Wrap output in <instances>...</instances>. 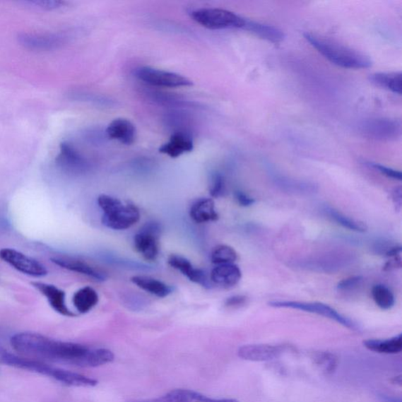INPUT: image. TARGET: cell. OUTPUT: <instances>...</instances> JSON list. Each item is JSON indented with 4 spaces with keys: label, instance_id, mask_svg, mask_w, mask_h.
Masks as SVG:
<instances>
[{
    "label": "cell",
    "instance_id": "cell-1",
    "mask_svg": "<svg viewBox=\"0 0 402 402\" xmlns=\"http://www.w3.org/2000/svg\"><path fill=\"white\" fill-rule=\"evenodd\" d=\"M13 350L20 356L37 361L64 363L86 367L90 349L85 345L54 340L35 333H20L11 338Z\"/></svg>",
    "mask_w": 402,
    "mask_h": 402
},
{
    "label": "cell",
    "instance_id": "cell-2",
    "mask_svg": "<svg viewBox=\"0 0 402 402\" xmlns=\"http://www.w3.org/2000/svg\"><path fill=\"white\" fill-rule=\"evenodd\" d=\"M305 38L324 59L333 64L345 69H361L372 66L369 56L338 42L306 32Z\"/></svg>",
    "mask_w": 402,
    "mask_h": 402
},
{
    "label": "cell",
    "instance_id": "cell-3",
    "mask_svg": "<svg viewBox=\"0 0 402 402\" xmlns=\"http://www.w3.org/2000/svg\"><path fill=\"white\" fill-rule=\"evenodd\" d=\"M97 203L102 211V223L109 229H129L140 220L139 209L131 203H124L117 197L102 194L98 196Z\"/></svg>",
    "mask_w": 402,
    "mask_h": 402
},
{
    "label": "cell",
    "instance_id": "cell-4",
    "mask_svg": "<svg viewBox=\"0 0 402 402\" xmlns=\"http://www.w3.org/2000/svg\"><path fill=\"white\" fill-rule=\"evenodd\" d=\"M196 23L211 30L244 29L246 18L218 8H200L189 13Z\"/></svg>",
    "mask_w": 402,
    "mask_h": 402
},
{
    "label": "cell",
    "instance_id": "cell-5",
    "mask_svg": "<svg viewBox=\"0 0 402 402\" xmlns=\"http://www.w3.org/2000/svg\"><path fill=\"white\" fill-rule=\"evenodd\" d=\"M269 305L276 308H290L294 309L302 310V312L315 314L320 315L330 320L336 321L342 324L343 326L347 327L352 330L357 329V324L348 319L338 313L337 310L329 305H324L321 302H307L298 301H271Z\"/></svg>",
    "mask_w": 402,
    "mask_h": 402
},
{
    "label": "cell",
    "instance_id": "cell-6",
    "mask_svg": "<svg viewBox=\"0 0 402 402\" xmlns=\"http://www.w3.org/2000/svg\"><path fill=\"white\" fill-rule=\"evenodd\" d=\"M362 135L372 140L389 142L401 136V124L397 119L390 118H370L359 124Z\"/></svg>",
    "mask_w": 402,
    "mask_h": 402
},
{
    "label": "cell",
    "instance_id": "cell-7",
    "mask_svg": "<svg viewBox=\"0 0 402 402\" xmlns=\"http://www.w3.org/2000/svg\"><path fill=\"white\" fill-rule=\"evenodd\" d=\"M138 80L149 85L159 88H182L193 86V81L180 74L152 67H140L136 70Z\"/></svg>",
    "mask_w": 402,
    "mask_h": 402
},
{
    "label": "cell",
    "instance_id": "cell-8",
    "mask_svg": "<svg viewBox=\"0 0 402 402\" xmlns=\"http://www.w3.org/2000/svg\"><path fill=\"white\" fill-rule=\"evenodd\" d=\"M161 227L159 223H147L134 237L136 250L147 261H155L160 252Z\"/></svg>",
    "mask_w": 402,
    "mask_h": 402
},
{
    "label": "cell",
    "instance_id": "cell-9",
    "mask_svg": "<svg viewBox=\"0 0 402 402\" xmlns=\"http://www.w3.org/2000/svg\"><path fill=\"white\" fill-rule=\"evenodd\" d=\"M0 259L15 268L19 272L30 275L32 277L40 278L46 276V267L25 254L11 249L0 250Z\"/></svg>",
    "mask_w": 402,
    "mask_h": 402
},
{
    "label": "cell",
    "instance_id": "cell-10",
    "mask_svg": "<svg viewBox=\"0 0 402 402\" xmlns=\"http://www.w3.org/2000/svg\"><path fill=\"white\" fill-rule=\"evenodd\" d=\"M56 164L62 171L74 175L85 173L90 167L88 160L71 143L67 142L61 143Z\"/></svg>",
    "mask_w": 402,
    "mask_h": 402
},
{
    "label": "cell",
    "instance_id": "cell-11",
    "mask_svg": "<svg viewBox=\"0 0 402 402\" xmlns=\"http://www.w3.org/2000/svg\"><path fill=\"white\" fill-rule=\"evenodd\" d=\"M285 345L249 344L240 348L237 355L249 362H267L280 357L286 351Z\"/></svg>",
    "mask_w": 402,
    "mask_h": 402
},
{
    "label": "cell",
    "instance_id": "cell-12",
    "mask_svg": "<svg viewBox=\"0 0 402 402\" xmlns=\"http://www.w3.org/2000/svg\"><path fill=\"white\" fill-rule=\"evenodd\" d=\"M66 38L57 34L23 33L18 40L24 47L31 50L50 51L64 44Z\"/></svg>",
    "mask_w": 402,
    "mask_h": 402
},
{
    "label": "cell",
    "instance_id": "cell-13",
    "mask_svg": "<svg viewBox=\"0 0 402 402\" xmlns=\"http://www.w3.org/2000/svg\"><path fill=\"white\" fill-rule=\"evenodd\" d=\"M167 263L194 283L199 284L206 288H211V280L208 278L206 272L199 269V268H195L187 258L172 255L168 258Z\"/></svg>",
    "mask_w": 402,
    "mask_h": 402
},
{
    "label": "cell",
    "instance_id": "cell-14",
    "mask_svg": "<svg viewBox=\"0 0 402 402\" xmlns=\"http://www.w3.org/2000/svg\"><path fill=\"white\" fill-rule=\"evenodd\" d=\"M194 149L191 134L174 132L167 143L159 148V152L172 158H177L182 155L192 152Z\"/></svg>",
    "mask_w": 402,
    "mask_h": 402
},
{
    "label": "cell",
    "instance_id": "cell-15",
    "mask_svg": "<svg viewBox=\"0 0 402 402\" xmlns=\"http://www.w3.org/2000/svg\"><path fill=\"white\" fill-rule=\"evenodd\" d=\"M32 285L45 296L56 312L66 317L75 316V314L66 306L65 292L54 285L42 282H32Z\"/></svg>",
    "mask_w": 402,
    "mask_h": 402
},
{
    "label": "cell",
    "instance_id": "cell-16",
    "mask_svg": "<svg viewBox=\"0 0 402 402\" xmlns=\"http://www.w3.org/2000/svg\"><path fill=\"white\" fill-rule=\"evenodd\" d=\"M105 135L112 140L130 146L135 143L136 129L129 119L118 118L112 121L105 130Z\"/></svg>",
    "mask_w": 402,
    "mask_h": 402
},
{
    "label": "cell",
    "instance_id": "cell-17",
    "mask_svg": "<svg viewBox=\"0 0 402 402\" xmlns=\"http://www.w3.org/2000/svg\"><path fill=\"white\" fill-rule=\"evenodd\" d=\"M52 260L54 264L64 268V269L85 275V276L97 281H104L107 278V273L79 259L61 257L54 258Z\"/></svg>",
    "mask_w": 402,
    "mask_h": 402
},
{
    "label": "cell",
    "instance_id": "cell-18",
    "mask_svg": "<svg viewBox=\"0 0 402 402\" xmlns=\"http://www.w3.org/2000/svg\"><path fill=\"white\" fill-rule=\"evenodd\" d=\"M242 277L241 269L235 265H218L211 273L210 280L213 283L223 288L237 285Z\"/></svg>",
    "mask_w": 402,
    "mask_h": 402
},
{
    "label": "cell",
    "instance_id": "cell-19",
    "mask_svg": "<svg viewBox=\"0 0 402 402\" xmlns=\"http://www.w3.org/2000/svg\"><path fill=\"white\" fill-rule=\"evenodd\" d=\"M189 215L196 223L215 222L218 220L215 202L211 199L196 200L190 207Z\"/></svg>",
    "mask_w": 402,
    "mask_h": 402
},
{
    "label": "cell",
    "instance_id": "cell-20",
    "mask_svg": "<svg viewBox=\"0 0 402 402\" xmlns=\"http://www.w3.org/2000/svg\"><path fill=\"white\" fill-rule=\"evenodd\" d=\"M243 30L251 32L257 37L271 42L273 44H280L285 38V32L279 28L249 19H246Z\"/></svg>",
    "mask_w": 402,
    "mask_h": 402
},
{
    "label": "cell",
    "instance_id": "cell-21",
    "mask_svg": "<svg viewBox=\"0 0 402 402\" xmlns=\"http://www.w3.org/2000/svg\"><path fill=\"white\" fill-rule=\"evenodd\" d=\"M132 283L137 285L142 290L157 296L158 298H165L173 292V288L165 282L149 276H134L131 278Z\"/></svg>",
    "mask_w": 402,
    "mask_h": 402
},
{
    "label": "cell",
    "instance_id": "cell-22",
    "mask_svg": "<svg viewBox=\"0 0 402 402\" xmlns=\"http://www.w3.org/2000/svg\"><path fill=\"white\" fill-rule=\"evenodd\" d=\"M365 347L373 352L379 353V354L394 355L398 354L402 350V336L399 334L386 340H367L364 341Z\"/></svg>",
    "mask_w": 402,
    "mask_h": 402
},
{
    "label": "cell",
    "instance_id": "cell-23",
    "mask_svg": "<svg viewBox=\"0 0 402 402\" xmlns=\"http://www.w3.org/2000/svg\"><path fill=\"white\" fill-rule=\"evenodd\" d=\"M100 301V296L93 288L86 286L76 292L73 302L77 312L87 314L90 312Z\"/></svg>",
    "mask_w": 402,
    "mask_h": 402
},
{
    "label": "cell",
    "instance_id": "cell-24",
    "mask_svg": "<svg viewBox=\"0 0 402 402\" xmlns=\"http://www.w3.org/2000/svg\"><path fill=\"white\" fill-rule=\"evenodd\" d=\"M370 81L376 86L401 95L402 74L401 72L376 73L370 75Z\"/></svg>",
    "mask_w": 402,
    "mask_h": 402
},
{
    "label": "cell",
    "instance_id": "cell-25",
    "mask_svg": "<svg viewBox=\"0 0 402 402\" xmlns=\"http://www.w3.org/2000/svg\"><path fill=\"white\" fill-rule=\"evenodd\" d=\"M324 211L331 220L345 229L358 232H364L367 230L366 225L364 223L345 215L333 208L326 207Z\"/></svg>",
    "mask_w": 402,
    "mask_h": 402
},
{
    "label": "cell",
    "instance_id": "cell-26",
    "mask_svg": "<svg viewBox=\"0 0 402 402\" xmlns=\"http://www.w3.org/2000/svg\"><path fill=\"white\" fill-rule=\"evenodd\" d=\"M314 365L326 375L333 374L338 365V358L329 351H317L312 356Z\"/></svg>",
    "mask_w": 402,
    "mask_h": 402
},
{
    "label": "cell",
    "instance_id": "cell-27",
    "mask_svg": "<svg viewBox=\"0 0 402 402\" xmlns=\"http://www.w3.org/2000/svg\"><path fill=\"white\" fill-rule=\"evenodd\" d=\"M372 295L376 305L384 310L391 309L395 305V298L391 289L384 285H374Z\"/></svg>",
    "mask_w": 402,
    "mask_h": 402
},
{
    "label": "cell",
    "instance_id": "cell-28",
    "mask_svg": "<svg viewBox=\"0 0 402 402\" xmlns=\"http://www.w3.org/2000/svg\"><path fill=\"white\" fill-rule=\"evenodd\" d=\"M237 258V252L232 247L225 244L216 246L211 254V263L217 266L235 264Z\"/></svg>",
    "mask_w": 402,
    "mask_h": 402
},
{
    "label": "cell",
    "instance_id": "cell-29",
    "mask_svg": "<svg viewBox=\"0 0 402 402\" xmlns=\"http://www.w3.org/2000/svg\"><path fill=\"white\" fill-rule=\"evenodd\" d=\"M114 360V355L107 349H90L87 359V367H97L110 363Z\"/></svg>",
    "mask_w": 402,
    "mask_h": 402
},
{
    "label": "cell",
    "instance_id": "cell-30",
    "mask_svg": "<svg viewBox=\"0 0 402 402\" xmlns=\"http://www.w3.org/2000/svg\"><path fill=\"white\" fill-rule=\"evenodd\" d=\"M225 189V179L223 175L218 172L211 175L209 183L210 195L218 199L224 194Z\"/></svg>",
    "mask_w": 402,
    "mask_h": 402
},
{
    "label": "cell",
    "instance_id": "cell-31",
    "mask_svg": "<svg viewBox=\"0 0 402 402\" xmlns=\"http://www.w3.org/2000/svg\"><path fill=\"white\" fill-rule=\"evenodd\" d=\"M25 4L37 6L42 9L56 10L64 6L66 2L59 1V0H34V1H27Z\"/></svg>",
    "mask_w": 402,
    "mask_h": 402
},
{
    "label": "cell",
    "instance_id": "cell-32",
    "mask_svg": "<svg viewBox=\"0 0 402 402\" xmlns=\"http://www.w3.org/2000/svg\"><path fill=\"white\" fill-rule=\"evenodd\" d=\"M368 165L375 169V170L378 171L381 174L385 175L387 178L398 181H401L402 179L401 172L397 170H394V169L387 167L382 165L372 163V162H370V163H368Z\"/></svg>",
    "mask_w": 402,
    "mask_h": 402
},
{
    "label": "cell",
    "instance_id": "cell-33",
    "mask_svg": "<svg viewBox=\"0 0 402 402\" xmlns=\"http://www.w3.org/2000/svg\"><path fill=\"white\" fill-rule=\"evenodd\" d=\"M362 280V278L360 276L350 277L338 282L337 288L341 291H350L357 288Z\"/></svg>",
    "mask_w": 402,
    "mask_h": 402
},
{
    "label": "cell",
    "instance_id": "cell-34",
    "mask_svg": "<svg viewBox=\"0 0 402 402\" xmlns=\"http://www.w3.org/2000/svg\"><path fill=\"white\" fill-rule=\"evenodd\" d=\"M248 298L244 295H237L231 296L225 301V305L227 307H239L245 305Z\"/></svg>",
    "mask_w": 402,
    "mask_h": 402
},
{
    "label": "cell",
    "instance_id": "cell-35",
    "mask_svg": "<svg viewBox=\"0 0 402 402\" xmlns=\"http://www.w3.org/2000/svg\"><path fill=\"white\" fill-rule=\"evenodd\" d=\"M235 196L239 206L242 207L252 206V204L256 202L255 199H252V196L242 191H236Z\"/></svg>",
    "mask_w": 402,
    "mask_h": 402
},
{
    "label": "cell",
    "instance_id": "cell-36",
    "mask_svg": "<svg viewBox=\"0 0 402 402\" xmlns=\"http://www.w3.org/2000/svg\"><path fill=\"white\" fill-rule=\"evenodd\" d=\"M129 402H177V400H176L173 391H171L164 395V396L158 398L146 401H132Z\"/></svg>",
    "mask_w": 402,
    "mask_h": 402
},
{
    "label": "cell",
    "instance_id": "cell-37",
    "mask_svg": "<svg viewBox=\"0 0 402 402\" xmlns=\"http://www.w3.org/2000/svg\"><path fill=\"white\" fill-rule=\"evenodd\" d=\"M401 188L400 187L394 188L392 192V199L394 206L398 210H400L401 206Z\"/></svg>",
    "mask_w": 402,
    "mask_h": 402
},
{
    "label": "cell",
    "instance_id": "cell-38",
    "mask_svg": "<svg viewBox=\"0 0 402 402\" xmlns=\"http://www.w3.org/2000/svg\"><path fill=\"white\" fill-rule=\"evenodd\" d=\"M383 400L386 402H401V399L395 398L390 396H382Z\"/></svg>",
    "mask_w": 402,
    "mask_h": 402
}]
</instances>
